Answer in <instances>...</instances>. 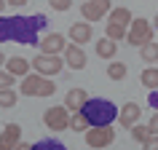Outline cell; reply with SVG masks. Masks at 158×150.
I'll return each instance as SVG.
<instances>
[{
  "instance_id": "f546056e",
  "label": "cell",
  "mask_w": 158,
  "mask_h": 150,
  "mask_svg": "<svg viewBox=\"0 0 158 150\" xmlns=\"http://www.w3.org/2000/svg\"><path fill=\"white\" fill-rule=\"evenodd\" d=\"M148 129H150V134H158V110H156V115L148 121Z\"/></svg>"
},
{
  "instance_id": "d4e9b609",
  "label": "cell",
  "mask_w": 158,
  "mask_h": 150,
  "mask_svg": "<svg viewBox=\"0 0 158 150\" xmlns=\"http://www.w3.org/2000/svg\"><path fill=\"white\" fill-rule=\"evenodd\" d=\"M131 137H134L137 142H145V140L150 137V129H148V126H142V123H134V126H131Z\"/></svg>"
},
{
  "instance_id": "3957f363",
  "label": "cell",
  "mask_w": 158,
  "mask_h": 150,
  "mask_svg": "<svg viewBox=\"0 0 158 150\" xmlns=\"http://www.w3.org/2000/svg\"><path fill=\"white\" fill-rule=\"evenodd\" d=\"M54 91H56V86L46 75H40V73L22 75V86H19V94L22 97H51Z\"/></svg>"
},
{
  "instance_id": "4dcf8cb0",
  "label": "cell",
  "mask_w": 158,
  "mask_h": 150,
  "mask_svg": "<svg viewBox=\"0 0 158 150\" xmlns=\"http://www.w3.org/2000/svg\"><path fill=\"white\" fill-rule=\"evenodd\" d=\"M27 3H30V0H6V6H14V8H22Z\"/></svg>"
},
{
  "instance_id": "7a4b0ae2",
  "label": "cell",
  "mask_w": 158,
  "mask_h": 150,
  "mask_svg": "<svg viewBox=\"0 0 158 150\" xmlns=\"http://www.w3.org/2000/svg\"><path fill=\"white\" fill-rule=\"evenodd\" d=\"M81 113L86 115L89 126H110L118 118V107L105 97H89L86 105L81 107Z\"/></svg>"
},
{
  "instance_id": "9a60e30c",
  "label": "cell",
  "mask_w": 158,
  "mask_h": 150,
  "mask_svg": "<svg viewBox=\"0 0 158 150\" xmlns=\"http://www.w3.org/2000/svg\"><path fill=\"white\" fill-rule=\"evenodd\" d=\"M6 70H8L14 78H22V75L30 73V62H27L24 56H11V59H6Z\"/></svg>"
},
{
  "instance_id": "44dd1931",
  "label": "cell",
  "mask_w": 158,
  "mask_h": 150,
  "mask_svg": "<svg viewBox=\"0 0 158 150\" xmlns=\"http://www.w3.org/2000/svg\"><path fill=\"white\" fill-rule=\"evenodd\" d=\"M105 38H110V40H123L126 38V27L123 24H113V22H107V27H105Z\"/></svg>"
},
{
  "instance_id": "1f68e13d",
  "label": "cell",
  "mask_w": 158,
  "mask_h": 150,
  "mask_svg": "<svg viewBox=\"0 0 158 150\" xmlns=\"http://www.w3.org/2000/svg\"><path fill=\"white\" fill-rule=\"evenodd\" d=\"M14 150H32V145H27V142H22V140H19V142H16V148H14Z\"/></svg>"
},
{
  "instance_id": "cb8c5ba5",
  "label": "cell",
  "mask_w": 158,
  "mask_h": 150,
  "mask_svg": "<svg viewBox=\"0 0 158 150\" xmlns=\"http://www.w3.org/2000/svg\"><path fill=\"white\" fill-rule=\"evenodd\" d=\"M16 91L14 89H0V110H6V107H14L16 105Z\"/></svg>"
},
{
  "instance_id": "6da1fadb",
  "label": "cell",
  "mask_w": 158,
  "mask_h": 150,
  "mask_svg": "<svg viewBox=\"0 0 158 150\" xmlns=\"http://www.w3.org/2000/svg\"><path fill=\"white\" fill-rule=\"evenodd\" d=\"M48 27L46 14L32 16H0V43H22V46H38L40 32Z\"/></svg>"
},
{
  "instance_id": "9c48e42d",
  "label": "cell",
  "mask_w": 158,
  "mask_h": 150,
  "mask_svg": "<svg viewBox=\"0 0 158 150\" xmlns=\"http://www.w3.org/2000/svg\"><path fill=\"white\" fill-rule=\"evenodd\" d=\"M64 65L70 67V70H83L86 67V51H83V46H78V43H67L64 46Z\"/></svg>"
},
{
  "instance_id": "2e32d148",
  "label": "cell",
  "mask_w": 158,
  "mask_h": 150,
  "mask_svg": "<svg viewBox=\"0 0 158 150\" xmlns=\"http://www.w3.org/2000/svg\"><path fill=\"white\" fill-rule=\"evenodd\" d=\"M131 11L126 8V6H121V8H110L107 11V22H113V24H129V22H131Z\"/></svg>"
},
{
  "instance_id": "e0dca14e",
  "label": "cell",
  "mask_w": 158,
  "mask_h": 150,
  "mask_svg": "<svg viewBox=\"0 0 158 150\" xmlns=\"http://www.w3.org/2000/svg\"><path fill=\"white\" fill-rule=\"evenodd\" d=\"M115 51H118V43L115 40H110V38H99V40H97V56L113 59V56H115Z\"/></svg>"
},
{
  "instance_id": "5bb4252c",
  "label": "cell",
  "mask_w": 158,
  "mask_h": 150,
  "mask_svg": "<svg viewBox=\"0 0 158 150\" xmlns=\"http://www.w3.org/2000/svg\"><path fill=\"white\" fill-rule=\"evenodd\" d=\"M86 99H89V94L83 91V89H70L64 97V107L70 110V113H78V110L86 105Z\"/></svg>"
},
{
  "instance_id": "836d02e7",
  "label": "cell",
  "mask_w": 158,
  "mask_h": 150,
  "mask_svg": "<svg viewBox=\"0 0 158 150\" xmlns=\"http://www.w3.org/2000/svg\"><path fill=\"white\" fill-rule=\"evenodd\" d=\"M6 65V56H3V51H0V67Z\"/></svg>"
},
{
  "instance_id": "4fadbf2b",
  "label": "cell",
  "mask_w": 158,
  "mask_h": 150,
  "mask_svg": "<svg viewBox=\"0 0 158 150\" xmlns=\"http://www.w3.org/2000/svg\"><path fill=\"white\" fill-rule=\"evenodd\" d=\"M22 140V126L19 123H8L0 134V150H14L16 142Z\"/></svg>"
},
{
  "instance_id": "ba28073f",
  "label": "cell",
  "mask_w": 158,
  "mask_h": 150,
  "mask_svg": "<svg viewBox=\"0 0 158 150\" xmlns=\"http://www.w3.org/2000/svg\"><path fill=\"white\" fill-rule=\"evenodd\" d=\"M110 8H113L110 0H89L81 6V16H83V22H99Z\"/></svg>"
},
{
  "instance_id": "603a6c76",
  "label": "cell",
  "mask_w": 158,
  "mask_h": 150,
  "mask_svg": "<svg viewBox=\"0 0 158 150\" xmlns=\"http://www.w3.org/2000/svg\"><path fill=\"white\" fill-rule=\"evenodd\" d=\"M32 150H67V145H64V142H59V140H54V137H48V140L35 142Z\"/></svg>"
},
{
  "instance_id": "d6a6232c",
  "label": "cell",
  "mask_w": 158,
  "mask_h": 150,
  "mask_svg": "<svg viewBox=\"0 0 158 150\" xmlns=\"http://www.w3.org/2000/svg\"><path fill=\"white\" fill-rule=\"evenodd\" d=\"M153 30H158V14L153 16Z\"/></svg>"
},
{
  "instance_id": "83f0119b",
  "label": "cell",
  "mask_w": 158,
  "mask_h": 150,
  "mask_svg": "<svg viewBox=\"0 0 158 150\" xmlns=\"http://www.w3.org/2000/svg\"><path fill=\"white\" fill-rule=\"evenodd\" d=\"M142 150H158V134H150L148 140L142 142Z\"/></svg>"
},
{
  "instance_id": "d6986e66",
  "label": "cell",
  "mask_w": 158,
  "mask_h": 150,
  "mask_svg": "<svg viewBox=\"0 0 158 150\" xmlns=\"http://www.w3.org/2000/svg\"><path fill=\"white\" fill-rule=\"evenodd\" d=\"M126 75H129L126 62H110V65H107V78H110V81H123Z\"/></svg>"
},
{
  "instance_id": "7402d4cb",
  "label": "cell",
  "mask_w": 158,
  "mask_h": 150,
  "mask_svg": "<svg viewBox=\"0 0 158 150\" xmlns=\"http://www.w3.org/2000/svg\"><path fill=\"white\" fill-rule=\"evenodd\" d=\"M67 129H73V131H86L89 129V121H86V115L78 110V113H70V126Z\"/></svg>"
},
{
  "instance_id": "e575fe53",
  "label": "cell",
  "mask_w": 158,
  "mask_h": 150,
  "mask_svg": "<svg viewBox=\"0 0 158 150\" xmlns=\"http://www.w3.org/2000/svg\"><path fill=\"white\" fill-rule=\"evenodd\" d=\"M3 8H6V0H0V14H3Z\"/></svg>"
},
{
  "instance_id": "5b68a950",
  "label": "cell",
  "mask_w": 158,
  "mask_h": 150,
  "mask_svg": "<svg viewBox=\"0 0 158 150\" xmlns=\"http://www.w3.org/2000/svg\"><path fill=\"white\" fill-rule=\"evenodd\" d=\"M30 67H35V73L51 78V75H59V73H62L64 59H62V54H38V56L30 62Z\"/></svg>"
},
{
  "instance_id": "4316f807",
  "label": "cell",
  "mask_w": 158,
  "mask_h": 150,
  "mask_svg": "<svg viewBox=\"0 0 158 150\" xmlns=\"http://www.w3.org/2000/svg\"><path fill=\"white\" fill-rule=\"evenodd\" d=\"M48 6H51L54 11H70L73 0H48Z\"/></svg>"
},
{
  "instance_id": "7c38bea8",
  "label": "cell",
  "mask_w": 158,
  "mask_h": 150,
  "mask_svg": "<svg viewBox=\"0 0 158 150\" xmlns=\"http://www.w3.org/2000/svg\"><path fill=\"white\" fill-rule=\"evenodd\" d=\"M38 46H40V54H62L67 40H64V35H59V32H48L43 40H38Z\"/></svg>"
},
{
  "instance_id": "8fae6325",
  "label": "cell",
  "mask_w": 158,
  "mask_h": 150,
  "mask_svg": "<svg viewBox=\"0 0 158 150\" xmlns=\"http://www.w3.org/2000/svg\"><path fill=\"white\" fill-rule=\"evenodd\" d=\"M70 43H78V46H83V43H89L94 38V27L91 22H75L73 27H70Z\"/></svg>"
},
{
  "instance_id": "d590c367",
  "label": "cell",
  "mask_w": 158,
  "mask_h": 150,
  "mask_svg": "<svg viewBox=\"0 0 158 150\" xmlns=\"http://www.w3.org/2000/svg\"><path fill=\"white\" fill-rule=\"evenodd\" d=\"M105 150H107V148H105Z\"/></svg>"
},
{
  "instance_id": "f1b7e54d",
  "label": "cell",
  "mask_w": 158,
  "mask_h": 150,
  "mask_svg": "<svg viewBox=\"0 0 158 150\" xmlns=\"http://www.w3.org/2000/svg\"><path fill=\"white\" fill-rule=\"evenodd\" d=\"M148 105L153 110H158V89H150V94H148Z\"/></svg>"
},
{
  "instance_id": "277c9868",
  "label": "cell",
  "mask_w": 158,
  "mask_h": 150,
  "mask_svg": "<svg viewBox=\"0 0 158 150\" xmlns=\"http://www.w3.org/2000/svg\"><path fill=\"white\" fill-rule=\"evenodd\" d=\"M153 24H150L148 19H139V16H134L131 22H129V30H126V38L123 40L129 43V46H137L139 48L142 43H148V40H153Z\"/></svg>"
},
{
  "instance_id": "ffe728a7",
  "label": "cell",
  "mask_w": 158,
  "mask_h": 150,
  "mask_svg": "<svg viewBox=\"0 0 158 150\" xmlns=\"http://www.w3.org/2000/svg\"><path fill=\"white\" fill-rule=\"evenodd\" d=\"M139 81L145 89H158V67H148V70H142Z\"/></svg>"
},
{
  "instance_id": "8992f818",
  "label": "cell",
  "mask_w": 158,
  "mask_h": 150,
  "mask_svg": "<svg viewBox=\"0 0 158 150\" xmlns=\"http://www.w3.org/2000/svg\"><path fill=\"white\" fill-rule=\"evenodd\" d=\"M113 140H115V129H110V126H89L86 129V145L94 150L110 148Z\"/></svg>"
},
{
  "instance_id": "30bf717a",
  "label": "cell",
  "mask_w": 158,
  "mask_h": 150,
  "mask_svg": "<svg viewBox=\"0 0 158 150\" xmlns=\"http://www.w3.org/2000/svg\"><path fill=\"white\" fill-rule=\"evenodd\" d=\"M139 115H142V107L137 105V102H126L123 107H118V123L123 126V129H131L137 121H139Z\"/></svg>"
},
{
  "instance_id": "52a82bcc",
  "label": "cell",
  "mask_w": 158,
  "mask_h": 150,
  "mask_svg": "<svg viewBox=\"0 0 158 150\" xmlns=\"http://www.w3.org/2000/svg\"><path fill=\"white\" fill-rule=\"evenodd\" d=\"M43 123L48 126L51 131H64L67 126H70V110L64 105H54L43 113Z\"/></svg>"
},
{
  "instance_id": "ac0fdd59",
  "label": "cell",
  "mask_w": 158,
  "mask_h": 150,
  "mask_svg": "<svg viewBox=\"0 0 158 150\" xmlns=\"http://www.w3.org/2000/svg\"><path fill=\"white\" fill-rule=\"evenodd\" d=\"M139 56H142L145 65H156V62H158V43H153V40L142 43V46H139Z\"/></svg>"
},
{
  "instance_id": "484cf974",
  "label": "cell",
  "mask_w": 158,
  "mask_h": 150,
  "mask_svg": "<svg viewBox=\"0 0 158 150\" xmlns=\"http://www.w3.org/2000/svg\"><path fill=\"white\" fill-rule=\"evenodd\" d=\"M14 81H16V78H14L8 70H3V67H0V89H11V86H14Z\"/></svg>"
}]
</instances>
